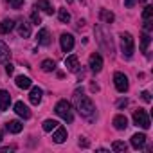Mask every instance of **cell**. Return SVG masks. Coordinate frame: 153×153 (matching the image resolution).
Returning a JSON list of instances; mask_svg holds the SVG:
<instances>
[{"mask_svg":"<svg viewBox=\"0 0 153 153\" xmlns=\"http://www.w3.org/2000/svg\"><path fill=\"white\" fill-rule=\"evenodd\" d=\"M74 103H76L78 112H79L83 117H87V119H92V117H94L96 106H94L92 99H90L88 96H85L81 90H76V94H74Z\"/></svg>","mask_w":153,"mask_h":153,"instance_id":"cell-1","label":"cell"},{"mask_svg":"<svg viewBox=\"0 0 153 153\" xmlns=\"http://www.w3.org/2000/svg\"><path fill=\"white\" fill-rule=\"evenodd\" d=\"M54 112L65 121V123H72L74 121V114H72V106H70V103L67 101V99H61V101H58L56 103V108H54Z\"/></svg>","mask_w":153,"mask_h":153,"instance_id":"cell-2","label":"cell"},{"mask_svg":"<svg viewBox=\"0 0 153 153\" xmlns=\"http://www.w3.org/2000/svg\"><path fill=\"white\" fill-rule=\"evenodd\" d=\"M121 51H123L124 58H131L133 56L135 43H133V36L130 33H123L121 34Z\"/></svg>","mask_w":153,"mask_h":153,"instance_id":"cell-3","label":"cell"},{"mask_svg":"<svg viewBox=\"0 0 153 153\" xmlns=\"http://www.w3.org/2000/svg\"><path fill=\"white\" fill-rule=\"evenodd\" d=\"M96 34H97V42H99L108 52H114V43H112V38H108L106 29H105V27H97V29H96Z\"/></svg>","mask_w":153,"mask_h":153,"instance_id":"cell-4","label":"cell"},{"mask_svg":"<svg viewBox=\"0 0 153 153\" xmlns=\"http://www.w3.org/2000/svg\"><path fill=\"white\" fill-rule=\"evenodd\" d=\"M133 123H135L137 126L144 128V130H148V128L151 126L149 117H148V114H146L142 108H139V110H135V112H133Z\"/></svg>","mask_w":153,"mask_h":153,"instance_id":"cell-5","label":"cell"},{"mask_svg":"<svg viewBox=\"0 0 153 153\" xmlns=\"http://www.w3.org/2000/svg\"><path fill=\"white\" fill-rule=\"evenodd\" d=\"M114 83H115V88L123 94V92H126L128 90V78H126V76L123 74V72H115L114 74Z\"/></svg>","mask_w":153,"mask_h":153,"instance_id":"cell-6","label":"cell"},{"mask_svg":"<svg viewBox=\"0 0 153 153\" xmlns=\"http://www.w3.org/2000/svg\"><path fill=\"white\" fill-rule=\"evenodd\" d=\"M59 43H61V51L63 52H70L74 49V36L68 33H63L59 36Z\"/></svg>","mask_w":153,"mask_h":153,"instance_id":"cell-7","label":"cell"},{"mask_svg":"<svg viewBox=\"0 0 153 153\" xmlns=\"http://www.w3.org/2000/svg\"><path fill=\"white\" fill-rule=\"evenodd\" d=\"M88 67H90L92 72H101V68H103V58L97 52H94L90 56V59H88Z\"/></svg>","mask_w":153,"mask_h":153,"instance_id":"cell-8","label":"cell"},{"mask_svg":"<svg viewBox=\"0 0 153 153\" xmlns=\"http://www.w3.org/2000/svg\"><path fill=\"white\" fill-rule=\"evenodd\" d=\"M52 140L56 142V144H61V142H65L67 140V130L63 128V126H56L54 128V133H52Z\"/></svg>","mask_w":153,"mask_h":153,"instance_id":"cell-9","label":"cell"},{"mask_svg":"<svg viewBox=\"0 0 153 153\" xmlns=\"http://www.w3.org/2000/svg\"><path fill=\"white\" fill-rule=\"evenodd\" d=\"M65 67H67V70H70V72H78V68H79L78 56H76V54L67 56V58H65Z\"/></svg>","mask_w":153,"mask_h":153,"instance_id":"cell-10","label":"cell"},{"mask_svg":"<svg viewBox=\"0 0 153 153\" xmlns=\"http://www.w3.org/2000/svg\"><path fill=\"white\" fill-rule=\"evenodd\" d=\"M15 112H16L20 117H24V119H29V117H31V110H29V106H27L25 103H22V101L15 103Z\"/></svg>","mask_w":153,"mask_h":153,"instance_id":"cell-11","label":"cell"},{"mask_svg":"<svg viewBox=\"0 0 153 153\" xmlns=\"http://www.w3.org/2000/svg\"><path fill=\"white\" fill-rule=\"evenodd\" d=\"M131 146H133L135 149H142V148L146 146V135H144V133H135V135L131 137Z\"/></svg>","mask_w":153,"mask_h":153,"instance_id":"cell-12","label":"cell"},{"mask_svg":"<svg viewBox=\"0 0 153 153\" xmlns=\"http://www.w3.org/2000/svg\"><path fill=\"white\" fill-rule=\"evenodd\" d=\"M42 96H43V90H42L40 87H33V88H31V94H29V101H31L33 105H38V103L42 101Z\"/></svg>","mask_w":153,"mask_h":153,"instance_id":"cell-13","label":"cell"},{"mask_svg":"<svg viewBox=\"0 0 153 153\" xmlns=\"http://www.w3.org/2000/svg\"><path fill=\"white\" fill-rule=\"evenodd\" d=\"M36 38H38V43H40V45H45V47H47V45L51 43V34H49V29H45V27H43V29H40Z\"/></svg>","mask_w":153,"mask_h":153,"instance_id":"cell-14","label":"cell"},{"mask_svg":"<svg viewBox=\"0 0 153 153\" xmlns=\"http://www.w3.org/2000/svg\"><path fill=\"white\" fill-rule=\"evenodd\" d=\"M11 105V96L7 90H0V110H7Z\"/></svg>","mask_w":153,"mask_h":153,"instance_id":"cell-15","label":"cell"},{"mask_svg":"<svg viewBox=\"0 0 153 153\" xmlns=\"http://www.w3.org/2000/svg\"><path fill=\"white\" fill-rule=\"evenodd\" d=\"M34 7H36V9H42V11L47 13V15H52V13H54V9H52V6H51L49 0H38V2L34 4Z\"/></svg>","mask_w":153,"mask_h":153,"instance_id":"cell-16","label":"cell"},{"mask_svg":"<svg viewBox=\"0 0 153 153\" xmlns=\"http://www.w3.org/2000/svg\"><path fill=\"white\" fill-rule=\"evenodd\" d=\"M13 27H15V22H13L11 18L2 20V22H0V34H7V33H11Z\"/></svg>","mask_w":153,"mask_h":153,"instance_id":"cell-17","label":"cell"},{"mask_svg":"<svg viewBox=\"0 0 153 153\" xmlns=\"http://www.w3.org/2000/svg\"><path fill=\"white\" fill-rule=\"evenodd\" d=\"M11 58V51H9V47L0 40V63H6L7 59Z\"/></svg>","mask_w":153,"mask_h":153,"instance_id":"cell-18","label":"cell"},{"mask_svg":"<svg viewBox=\"0 0 153 153\" xmlns=\"http://www.w3.org/2000/svg\"><path fill=\"white\" fill-rule=\"evenodd\" d=\"M114 126H115V130H126V128H128V119H126V115H115V117H114Z\"/></svg>","mask_w":153,"mask_h":153,"instance_id":"cell-19","label":"cell"},{"mask_svg":"<svg viewBox=\"0 0 153 153\" xmlns=\"http://www.w3.org/2000/svg\"><path fill=\"white\" fill-rule=\"evenodd\" d=\"M15 83H16L18 88H24V90L25 88H31V85H33V81L27 78V76H18V78L15 79Z\"/></svg>","mask_w":153,"mask_h":153,"instance_id":"cell-20","label":"cell"},{"mask_svg":"<svg viewBox=\"0 0 153 153\" xmlns=\"http://www.w3.org/2000/svg\"><path fill=\"white\" fill-rule=\"evenodd\" d=\"M18 34H20L22 38H29V36H31V24L20 22V24H18Z\"/></svg>","mask_w":153,"mask_h":153,"instance_id":"cell-21","label":"cell"},{"mask_svg":"<svg viewBox=\"0 0 153 153\" xmlns=\"http://www.w3.org/2000/svg\"><path fill=\"white\" fill-rule=\"evenodd\" d=\"M6 128H7L11 133H20V131L24 130V124H22L20 121H9V123L6 124Z\"/></svg>","mask_w":153,"mask_h":153,"instance_id":"cell-22","label":"cell"},{"mask_svg":"<svg viewBox=\"0 0 153 153\" xmlns=\"http://www.w3.org/2000/svg\"><path fill=\"white\" fill-rule=\"evenodd\" d=\"M99 18H101L105 24H112L115 16H114L112 11H108V9H101V11H99Z\"/></svg>","mask_w":153,"mask_h":153,"instance_id":"cell-23","label":"cell"},{"mask_svg":"<svg viewBox=\"0 0 153 153\" xmlns=\"http://www.w3.org/2000/svg\"><path fill=\"white\" fill-rule=\"evenodd\" d=\"M58 124H59L58 121H54V119H47V121H43L42 128H43V131H52V130H54Z\"/></svg>","mask_w":153,"mask_h":153,"instance_id":"cell-24","label":"cell"},{"mask_svg":"<svg viewBox=\"0 0 153 153\" xmlns=\"http://www.w3.org/2000/svg\"><path fill=\"white\" fill-rule=\"evenodd\" d=\"M112 149H114V151H117V153H124V151L128 149V144H126V142H123V140H115V142L112 144Z\"/></svg>","mask_w":153,"mask_h":153,"instance_id":"cell-25","label":"cell"},{"mask_svg":"<svg viewBox=\"0 0 153 153\" xmlns=\"http://www.w3.org/2000/svg\"><path fill=\"white\" fill-rule=\"evenodd\" d=\"M142 20L144 22H153V7L151 6H146L144 11H142Z\"/></svg>","mask_w":153,"mask_h":153,"instance_id":"cell-26","label":"cell"},{"mask_svg":"<svg viewBox=\"0 0 153 153\" xmlns=\"http://www.w3.org/2000/svg\"><path fill=\"white\" fill-rule=\"evenodd\" d=\"M58 18L61 24H68L70 22V13L67 9H58Z\"/></svg>","mask_w":153,"mask_h":153,"instance_id":"cell-27","label":"cell"},{"mask_svg":"<svg viewBox=\"0 0 153 153\" xmlns=\"http://www.w3.org/2000/svg\"><path fill=\"white\" fill-rule=\"evenodd\" d=\"M54 68H56V63L52 59H43L42 61V70L43 72H52Z\"/></svg>","mask_w":153,"mask_h":153,"instance_id":"cell-28","label":"cell"},{"mask_svg":"<svg viewBox=\"0 0 153 153\" xmlns=\"http://www.w3.org/2000/svg\"><path fill=\"white\" fill-rule=\"evenodd\" d=\"M149 42H151L149 34H148V33H144V34L140 36V51H142V52H146V51H148V45H149Z\"/></svg>","mask_w":153,"mask_h":153,"instance_id":"cell-29","label":"cell"},{"mask_svg":"<svg viewBox=\"0 0 153 153\" xmlns=\"http://www.w3.org/2000/svg\"><path fill=\"white\" fill-rule=\"evenodd\" d=\"M9 4H11V7H15V9H20V7L24 6V0H9Z\"/></svg>","mask_w":153,"mask_h":153,"instance_id":"cell-30","label":"cell"},{"mask_svg":"<svg viewBox=\"0 0 153 153\" xmlns=\"http://www.w3.org/2000/svg\"><path fill=\"white\" fill-rule=\"evenodd\" d=\"M31 20H33V24H36V25H38V24H42V16H40V13H36V11H34V13L31 15Z\"/></svg>","mask_w":153,"mask_h":153,"instance_id":"cell-31","label":"cell"},{"mask_svg":"<svg viewBox=\"0 0 153 153\" xmlns=\"http://www.w3.org/2000/svg\"><path fill=\"white\" fill-rule=\"evenodd\" d=\"M140 96H142V99H144V101H146V103H151V94H149V92H148V90H144V92H142V94H140Z\"/></svg>","mask_w":153,"mask_h":153,"instance_id":"cell-32","label":"cell"},{"mask_svg":"<svg viewBox=\"0 0 153 153\" xmlns=\"http://www.w3.org/2000/svg\"><path fill=\"white\" fill-rule=\"evenodd\" d=\"M135 2H137V0H124V6H126V7H133Z\"/></svg>","mask_w":153,"mask_h":153,"instance_id":"cell-33","label":"cell"},{"mask_svg":"<svg viewBox=\"0 0 153 153\" xmlns=\"http://www.w3.org/2000/svg\"><path fill=\"white\" fill-rule=\"evenodd\" d=\"M6 72H7V74H13V72H15V67H13L11 63H7V65H6Z\"/></svg>","mask_w":153,"mask_h":153,"instance_id":"cell-34","label":"cell"},{"mask_svg":"<svg viewBox=\"0 0 153 153\" xmlns=\"http://www.w3.org/2000/svg\"><path fill=\"white\" fill-rule=\"evenodd\" d=\"M79 146H83V148H87V146H88V140H87L85 137H81V139H79Z\"/></svg>","mask_w":153,"mask_h":153,"instance_id":"cell-35","label":"cell"},{"mask_svg":"<svg viewBox=\"0 0 153 153\" xmlns=\"http://www.w3.org/2000/svg\"><path fill=\"white\" fill-rule=\"evenodd\" d=\"M126 105H128V99H121V101L117 103V106H119V108H123V106H126Z\"/></svg>","mask_w":153,"mask_h":153,"instance_id":"cell-36","label":"cell"},{"mask_svg":"<svg viewBox=\"0 0 153 153\" xmlns=\"http://www.w3.org/2000/svg\"><path fill=\"white\" fill-rule=\"evenodd\" d=\"M13 148H0V151H11Z\"/></svg>","mask_w":153,"mask_h":153,"instance_id":"cell-37","label":"cell"},{"mask_svg":"<svg viewBox=\"0 0 153 153\" xmlns=\"http://www.w3.org/2000/svg\"><path fill=\"white\" fill-rule=\"evenodd\" d=\"M0 142H2V133H0Z\"/></svg>","mask_w":153,"mask_h":153,"instance_id":"cell-38","label":"cell"},{"mask_svg":"<svg viewBox=\"0 0 153 153\" xmlns=\"http://www.w3.org/2000/svg\"><path fill=\"white\" fill-rule=\"evenodd\" d=\"M67 2H68V4H72V0H67Z\"/></svg>","mask_w":153,"mask_h":153,"instance_id":"cell-39","label":"cell"},{"mask_svg":"<svg viewBox=\"0 0 153 153\" xmlns=\"http://www.w3.org/2000/svg\"><path fill=\"white\" fill-rule=\"evenodd\" d=\"M144 2H146V0H144Z\"/></svg>","mask_w":153,"mask_h":153,"instance_id":"cell-40","label":"cell"}]
</instances>
